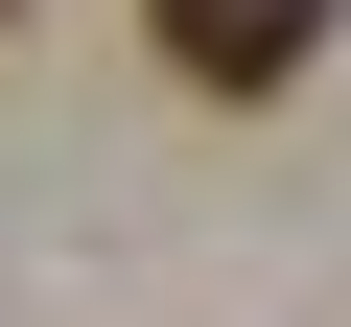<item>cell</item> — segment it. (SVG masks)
<instances>
[{
  "label": "cell",
  "mask_w": 351,
  "mask_h": 327,
  "mask_svg": "<svg viewBox=\"0 0 351 327\" xmlns=\"http://www.w3.org/2000/svg\"><path fill=\"white\" fill-rule=\"evenodd\" d=\"M141 47L188 70V94H304V47H328V0H141Z\"/></svg>",
  "instance_id": "cell-1"
},
{
  "label": "cell",
  "mask_w": 351,
  "mask_h": 327,
  "mask_svg": "<svg viewBox=\"0 0 351 327\" xmlns=\"http://www.w3.org/2000/svg\"><path fill=\"white\" fill-rule=\"evenodd\" d=\"M0 24H24V0H0Z\"/></svg>",
  "instance_id": "cell-2"
}]
</instances>
